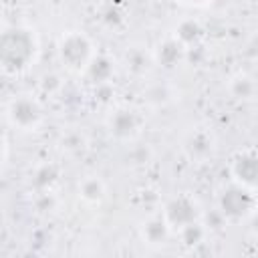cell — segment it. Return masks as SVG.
Segmentation results:
<instances>
[{
  "mask_svg": "<svg viewBox=\"0 0 258 258\" xmlns=\"http://www.w3.org/2000/svg\"><path fill=\"white\" fill-rule=\"evenodd\" d=\"M36 42L26 28H6L0 32V67L8 73L24 71L34 58Z\"/></svg>",
  "mask_w": 258,
  "mask_h": 258,
  "instance_id": "obj_1",
  "label": "cell"
},
{
  "mask_svg": "<svg viewBox=\"0 0 258 258\" xmlns=\"http://www.w3.org/2000/svg\"><path fill=\"white\" fill-rule=\"evenodd\" d=\"M58 56H60V60L64 62L67 69L85 71L89 67L91 58L95 56L93 42L83 32H77V30L67 32L58 42Z\"/></svg>",
  "mask_w": 258,
  "mask_h": 258,
  "instance_id": "obj_2",
  "label": "cell"
},
{
  "mask_svg": "<svg viewBox=\"0 0 258 258\" xmlns=\"http://www.w3.org/2000/svg\"><path fill=\"white\" fill-rule=\"evenodd\" d=\"M6 117L12 127H18L20 131H34L42 121V107L30 95H20L8 103Z\"/></svg>",
  "mask_w": 258,
  "mask_h": 258,
  "instance_id": "obj_3",
  "label": "cell"
},
{
  "mask_svg": "<svg viewBox=\"0 0 258 258\" xmlns=\"http://www.w3.org/2000/svg\"><path fill=\"white\" fill-rule=\"evenodd\" d=\"M109 133L119 141H129L139 135L143 127V115L137 109L131 107H119L115 109L107 119Z\"/></svg>",
  "mask_w": 258,
  "mask_h": 258,
  "instance_id": "obj_4",
  "label": "cell"
},
{
  "mask_svg": "<svg viewBox=\"0 0 258 258\" xmlns=\"http://www.w3.org/2000/svg\"><path fill=\"white\" fill-rule=\"evenodd\" d=\"M254 208V196L252 189H246L242 185H232L228 187L222 198H220V210L224 218L230 220H240L244 216H248Z\"/></svg>",
  "mask_w": 258,
  "mask_h": 258,
  "instance_id": "obj_5",
  "label": "cell"
},
{
  "mask_svg": "<svg viewBox=\"0 0 258 258\" xmlns=\"http://www.w3.org/2000/svg\"><path fill=\"white\" fill-rule=\"evenodd\" d=\"M161 216L165 218V222L169 224L171 230H179L185 224H191V222L198 220L196 202L187 196H177V198H173L165 204V210H163Z\"/></svg>",
  "mask_w": 258,
  "mask_h": 258,
  "instance_id": "obj_6",
  "label": "cell"
},
{
  "mask_svg": "<svg viewBox=\"0 0 258 258\" xmlns=\"http://www.w3.org/2000/svg\"><path fill=\"white\" fill-rule=\"evenodd\" d=\"M214 147H216L214 135L206 129L189 131L183 141V151L191 161H206L214 153Z\"/></svg>",
  "mask_w": 258,
  "mask_h": 258,
  "instance_id": "obj_7",
  "label": "cell"
},
{
  "mask_svg": "<svg viewBox=\"0 0 258 258\" xmlns=\"http://www.w3.org/2000/svg\"><path fill=\"white\" fill-rule=\"evenodd\" d=\"M171 236V228L165 222V218L161 214L149 216L143 224H141V238L143 242H147L149 246H163Z\"/></svg>",
  "mask_w": 258,
  "mask_h": 258,
  "instance_id": "obj_8",
  "label": "cell"
},
{
  "mask_svg": "<svg viewBox=\"0 0 258 258\" xmlns=\"http://www.w3.org/2000/svg\"><path fill=\"white\" fill-rule=\"evenodd\" d=\"M153 60L157 62V64H161V67H165V69H173V67H177L181 60H183V56H185V48L173 38V36H169V38H163L157 46H155V50H153Z\"/></svg>",
  "mask_w": 258,
  "mask_h": 258,
  "instance_id": "obj_9",
  "label": "cell"
},
{
  "mask_svg": "<svg viewBox=\"0 0 258 258\" xmlns=\"http://www.w3.org/2000/svg\"><path fill=\"white\" fill-rule=\"evenodd\" d=\"M232 173L238 181V185L252 189L254 181H256V157L252 151L246 153H238V157L232 163Z\"/></svg>",
  "mask_w": 258,
  "mask_h": 258,
  "instance_id": "obj_10",
  "label": "cell"
},
{
  "mask_svg": "<svg viewBox=\"0 0 258 258\" xmlns=\"http://www.w3.org/2000/svg\"><path fill=\"white\" fill-rule=\"evenodd\" d=\"M85 73L89 75L91 81L97 83V87L99 85H107L109 79H111V75H113V62L107 56H103V54H95L91 58L89 67L85 69Z\"/></svg>",
  "mask_w": 258,
  "mask_h": 258,
  "instance_id": "obj_11",
  "label": "cell"
},
{
  "mask_svg": "<svg viewBox=\"0 0 258 258\" xmlns=\"http://www.w3.org/2000/svg\"><path fill=\"white\" fill-rule=\"evenodd\" d=\"M79 196L87 202V204H99L105 198V183L103 179L89 175L85 179L79 181Z\"/></svg>",
  "mask_w": 258,
  "mask_h": 258,
  "instance_id": "obj_12",
  "label": "cell"
},
{
  "mask_svg": "<svg viewBox=\"0 0 258 258\" xmlns=\"http://www.w3.org/2000/svg\"><path fill=\"white\" fill-rule=\"evenodd\" d=\"M151 62H153V56L149 52H145L143 48H129L125 52L127 71H131L133 75H145L149 71Z\"/></svg>",
  "mask_w": 258,
  "mask_h": 258,
  "instance_id": "obj_13",
  "label": "cell"
},
{
  "mask_svg": "<svg viewBox=\"0 0 258 258\" xmlns=\"http://www.w3.org/2000/svg\"><path fill=\"white\" fill-rule=\"evenodd\" d=\"M202 36V26L196 22V20H183L179 26H177V30H175V40L187 50L198 38Z\"/></svg>",
  "mask_w": 258,
  "mask_h": 258,
  "instance_id": "obj_14",
  "label": "cell"
},
{
  "mask_svg": "<svg viewBox=\"0 0 258 258\" xmlns=\"http://www.w3.org/2000/svg\"><path fill=\"white\" fill-rule=\"evenodd\" d=\"M177 232H179V238H181L183 246H187V248L198 246V244L206 238V234H208V230H206L198 220H196V222H191V224H185V226H183V228H179Z\"/></svg>",
  "mask_w": 258,
  "mask_h": 258,
  "instance_id": "obj_15",
  "label": "cell"
},
{
  "mask_svg": "<svg viewBox=\"0 0 258 258\" xmlns=\"http://www.w3.org/2000/svg\"><path fill=\"white\" fill-rule=\"evenodd\" d=\"M230 91H232V95L234 97H238V99H252L254 97V91H256V85H254V81L250 79V77H236L234 81H232V85H230Z\"/></svg>",
  "mask_w": 258,
  "mask_h": 258,
  "instance_id": "obj_16",
  "label": "cell"
},
{
  "mask_svg": "<svg viewBox=\"0 0 258 258\" xmlns=\"http://www.w3.org/2000/svg\"><path fill=\"white\" fill-rule=\"evenodd\" d=\"M60 147L67 151V153H77L85 147V137L79 133V131H73V133H67L60 141Z\"/></svg>",
  "mask_w": 258,
  "mask_h": 258,
  "instance_id": "obj_17",
  "label": "cell"
},
{
  "mask_svg": "<svg viewBox=\"0 0 258 258\" xmlns=\"http://www.w3.org/2000/svg\"><path fill=\"white\" fill-rule=\"evenodd\" d=\"M56 177H58V169H56L54 165H44V167H40V169L36 171L34 181H36L40 187H48L50 183L56 181Z\"/></svg>",
  "mask_w": 258,
  "mask_h": 258,
  "instance_id": "obj_18",
  "label": "cell"
},
{
  "mask_svg": "<svg viewBox=\"0 0 258 258\" xmlns=\"http://www.w3.org/2000/svg\"><path fill=\"white\" fill-rule=\"evenodd\" d=\"M167 91V87H161V85H155V87H151V91H149V101L151 103H155V105H165L171 97L165 93Z\"/></svg>",
  "mask_w": 258,
  "mask_h": 258,
  "instance_id": "obj_19",
  "label": "cell"
},
{
  "mask_svg": "<svg viewBox=\"0 0 258 258\" xmlns=\"http://www.w3.org/2000/svg\"><path fill=\"white\" fill-rule=\"evenodd\" d=\"M101 18H103V22H107L109 26H117L119 22H123V16L117 12L115 6H107V14H103Z\"/></svg>",
  "mask_w": 258,
  "mask_h": 258,
  "instance_id": "obj_20",
  "label": "cell"
},
{
  "mask_svg": "<svg viewBox=\"0 0 258 258\" xmlns=\"http://www.w3.org/2000/svg\"><path fill=\"white\" fill-rule=\"evenodd\" d=\"M4 157H6V139L0 135V163L4 161Z\"/></svg>",
  "mask_w": 258,
  "mask_h": 258,
  "instance_id": "obj_21",
  "label": "cell"
},
{
  "mask_svg": "<svg viewBox=\"0 0 258 258\" xmlns=\"http://www.w3.org/2000/svg\"><path fill=\"white\" fill-rule=\"evenodd\" d=\"M183 258H194V256H183Z\"/></svg>",
  "mask_w": 258,
  "mask_h": 258,
  "instance_id": "obj_22",
  "label": "cell"
}]
</instances>
